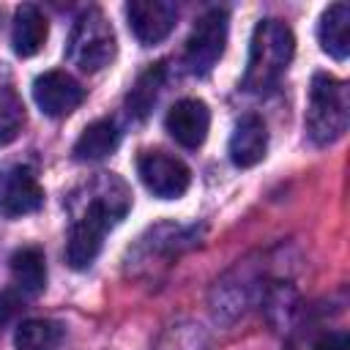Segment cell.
Masks as SVG:
<instances>
[{
    "mask_svg": "<svg viewBox=\"0 0 350 350\" xmlns=\"http://www.w3.org/2000/svg\"><path fill=\"white\" fill-rule=\"evenodd\" d=\"M41 205H44V189L30 167L14 164L0 172V216L19 219L36 213Z\"/></svg>",
    "mask_w": 350,
    "mask_h": 350,
    "instance_id": "7",
    "label": "cell"
},
{
    "mask_svg": "<svg viewBox=\"0 0 350 350\" xmlns=\"http://www.w3.org/2000/svg\"><path fill=\"white\" fill-rule=\"evenodd\" d=\"M120 142V131L112 120H93L85 126V131L74 142V159L77 161H101L107 159Z\"/></svg>",
    "mask_w": 350,
    "mask_h": 350,
    "instance_id": "15",
    "label": "cell"
},
{
    "mask_svg": "<svg viewBox=\"0 0 350 350\" xmlns=\"http://www.w3.org/2000/svg\"><path fill=\"white\" fill-rule=\"evenodd\" d=\"M164 129L183 148H200L211 129V109L202 98H180L170 107Z\"/></svg>",
    "mask_w": 350,
    "mask_h": 350,
    "instance_id": "10",
    "label": "cell"
},
{
    "mask_svg": "<svg viewBox=\"0 0 350 350\" xmlns=\"http://www.w3.org/2000/svg\"><path fill=\"white\" fill-rule=\"evenodd\" d=\"M19 309V295L14 290L0 293V323H8Z\"/></svg>",
    "mask_w": 350,
    "mask_h": 350,
    "instance_id": "20",
    "label": "cell"
},
{
    "mask_svg": "<svg viewBox=\"0 0 350 350\" xmlns=\"http://www.w3.org/2000/svg\"><path fill=\"white\" fill-rule=\"evenodd\" d=\"M295 52L293 30L282 19H260L252 33L249 63L243 74V88L249 93H268L279 85Z\"/></svg>",
    "mask_w": 350,
    "mask_h": 350,
    "instance_id": "2",
    "label": "cell"
},
{
    "mask_svg": "<svg viewBox=\"0 0 350 350\" xmlns=\"http://www.w3.org/2000/svg\"><path fill=\"white\" fill-rule=\"evenodd\" d=\"M11 279L19 293L38 295L46 287V260L38 246H22L11 254Z\"/></svg>",
    "mask_w": 350,
    "mask_h": 350,
    "instance_id": "14",
    "label": "cell"
},
{
    "mask_svg": "<svg viewBox=\"0 0 350 350\" xmlns=\"http://www.w3.org/2000/svg\"><path fill=\"white\" fill-rule=\"evenodd\" d=\"M126 19L134 38L142 46H153L172 33L178 19V5L170 0H131L126 5Z\"/></svg>",
    "mask_w": 350,
    "mask_h": 350,
    "instance_id": "9",
    "label": "cell"
},
{
    "mask_svg": "<svg viewBox=\"0 0 350 350\" xmlns=\"http://www.w3.org/2000/svg\"><path fill=\"white\" fill-rule=\"evenodd\" d=\"M137 172L145 189L159 200H178L191 183L189 167L164 150H139Z\"/></svg>",
    "mask_w": 350,
    "mask_h": 350,
    "instance_id": "6",
    "label": "cell"
},
{
    "mask_svg": "<svg viewBox=\"0 0 350 350\" xmlns=\"http://www.w3.org/2000/svg\"><path fill=\"white\" fill-rule=\"evenodd\" d=\"M312 350H350V339L345 331H325L314 345Z\"/></svg>",
    "mask_w": 350,
    "mask_h": 350,
    "instance_id": "19",
    "label": "cell"
},
{
    "mask_svg": "<svg viewBox=\"0 0 350 350\" xmlns=\"http://www.w3.org/2000/svg\"><path fill=\"white\" fill-rule=\"evenodd\" d=\"M224 44H227V11L213 8L194 22L186 38V52H183L186 68L197 77L208 74L219 63Z\"/></svg>",
    "mask_w": 350,
    "mask_h": 350,
    "instance_id": "5",
    "label": "cell"
},
{
    "mask_svg": "<svg viewBox=\"0 0 350 350\" xmlns=\"http://www.w3.org/2000/svg\"><path fill=\"white\" fill-rule=\"evenodd\" d=\"M115 30L98 8H88L74 22L66 44V57L82 71H101L115 57Z\"/></svg>",
    "mask_w": 350,
    "mask_h": 350,
    "instance_id": "4",
    "label": "cell"
},
{
    "mask_svg": "<svg viewBox=\"0 0 350 350\" xmlns=\"http://www.w3.org/2000/svg\"><path fill=\"white\" fill-rule=\"evenodd\" d=\"M85 98V88L66 71L52 68L33 79V101L46 118L71 115Z\"/></svg>",
    "mask_w": 350,
    "mask_h": 350,
    "instance_id": "8",
    "label": "cell"
},
{
    "mask_svg": "<svg viewBox=\"0 0 350 350\" xmlns=\"http://www.w3.org/2000/svg\"><path fill=\"white\" fill-rule=\"evenodd\" d=\"M46 33H49V25H46V16L41 14L38 5L25 3L16 8L14 27H11V44H14V52L19 57H33L44 46Z\"/></svg>",
    "mask_w": 350,
    "mask_h": 350,
    "instance_id": "12",
    "label": "cell"
},
{
    "mask_svg": "<svg viewBox=\"0 0 350 350\" xmlns=\"http://www.w3.org/2000/svg\"><path fill=\"white\" fill-rule=\"evenodd\" d=\"M350 98L347 85L325 71H317L309 85V104H306V134L314 145L336 142L347 129Z\"/></svg>",
    "mask_w": 350,
    "mask_h": 350,
    "instance_id": "3",
    "label": "cell"
},
{
    "mask_svg": "<svg viewBox=\"0 0 350 350\" xmlns=\"http://www.w3.org/2000/svg\"><path fill=\"white\" fill-rule=\"evenodd\" d=\"M161 82H164V66H161V63L150 66L148 71H142V74L137 77L134 88H131L129 96H126V107H129V115H131V118H137V120L148 118V112L153 109V104H156V98H159Z\"/></svg>",
    "mask_w": 350,
    "mask_h": 350,
    "instance_id": "16",
    "label": "cell"
},
{
    "mask_svg": "<svg viewBox=\"0 0 350 350\" xmlns=\"http://www.w3.org/2000/svg\"><path fill=\"white\" fill-rule=\"evenodd\" d=\"M25 126V104L14 88H0V145L16 139Z\"/></svg>",
    "mask_w": 350,
    "mask_h": 350,
    "instance_id": "18",
    "label": "cell"
},
{
    "mask_svg": "<svg viewBox=\"0 0 350 350\" xmlns=\"http://www.w3.org/2000/svg\"><path fill=\"white\" fill-rule=\"evenodd\" d=\"M317 38L323 52H328L334 60H345L350 52V5L334 3L323 11L317 25Z\"/></svg>",
    "mask_w": 350,
    "mask_h": 350,
    "instance_id": "13",
    "label": "cell"
},
{
    "mask_svg": "<svg viewBox=\"0 0 350 350\" xmlns=\"http://www.w3.org/2000/svg\"><path fill=\"white\" fill-rule=\"evenodd\" d=\"M115 178H109L104 183L101 191L93 194V200L88 202V208L82 211V216L74 221L71 232H68V243H66V262L74 268V271H82L88 268L96 254L101 252V241H104V232L109 227H115L126 211H129V191L123 183L115 186V191L109 189Z\"/></svg>",
    "mask_w": 350,
    "mask_h": 350,
    "instance_id": "1",
    "label": "cell"
},
{
    "mask_svg": "<svg viewBox=\"0 0 350 350\" xmlns=\"http://www.w3.org/2000/svg\"><path fill=\"white\" fill-rule=\"evenodd\" d=\"M63 339V328L55 320H25L14 331L16 350H55Z\"/></svg>",
    "mask_w": 350,
    "mask_h": 350,
    "instance_id": "17",
    "label": "cell"
},
{
    "mask_svg": "<svg viewBox=\"0 0 350 350\" xmlns=\"http://www.w3.org/2000/svg\"><path fill=\"white\" fill-rule=\"evenodd\" d=\"M230 161L235 167H254L268 150V131L260 115H243L230 134Z\"/></svg>",
    "mask_w": 350,
    "mask_h": 350,
    "instance_id": "11",
    "label": "cell"
}]
</instances>
